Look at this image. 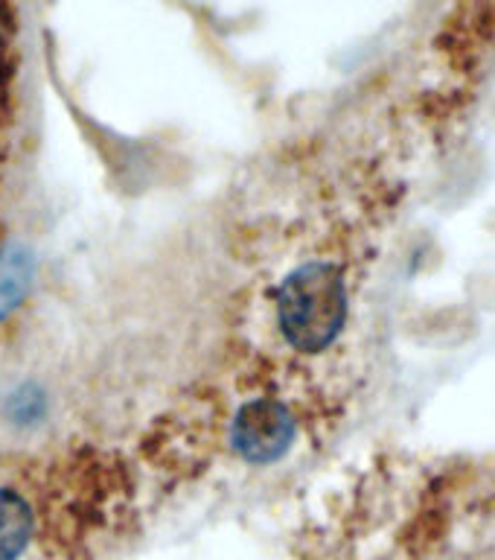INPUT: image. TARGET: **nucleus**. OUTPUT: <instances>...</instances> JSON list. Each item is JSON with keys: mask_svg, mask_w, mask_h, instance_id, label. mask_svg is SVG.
<instances>
[{"mask_svg": "<svg viewBox=\"0 0 495 560\" xmlns=\"http://www.w3.org/2000/svg\"><path fill=\"white\" fill-rule=\"evenodd\" d=\"M295 418L280 400H248L239 406L231 429L234 450L251 464H274L295 441Z\"/></svg>", "mask_w": 495, "mask_h": 560, "instance_id": "nucleus-2", "label": "nucleus"}, {"mask_svg": "<svg viewBox=\"0 0 495 560\" xmlns=\"http://www.w3.org/2000/svg\"><path fill=\"white\" fill-rule=\"evenodd\" d=\"M33 278V262L21 248L0 254V322L24 301Z\"/></svg>", "mask_w": 495, "mask_h": 560, "instance_id": "nucleus-4", "label": "nucleus"}, {"mask_svg": "<svg viewBox=\"0 0 495 560\" xmlns=\"http://www.w3.org/2000/svg\"><path fill=\"white\" fill-rule=\"evenodd\" d=\"M347 322V287L339 266L313 260L297 266L278 292L283 339L300 353H321L339 339Z\"/></svg>", "mask_w": 495, "mask_h": 560, "instance_id": "nucleus-1", "label": "nucleus"}, {"mask_svg": "<svg viewBox=\"0 0 495 560\" xmlns=\"http://www.w3.org/2000/svg\"><path fill=\"white\" fill-rule=\"evenodd\" d=\"M33 508L17 490L0 488V560H17L33 540Z\"/></svg>", "mask_w": 495, "mask_h": 560, "instance_id": "nucleus-3", "label": "nucleus"}]
</instances>
